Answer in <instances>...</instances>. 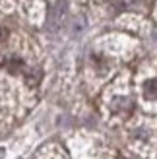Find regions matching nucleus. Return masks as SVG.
<instances>
[{"label": "nucleus", "instance_id": "obj_1", "mask_svg": "<svg viewBox=\"0 0 157 159\" xmlns=\"http://www.w3.org/2000/svg\"><path fill=\"white\" fill-rule=\"evenodd\" d=\"M144 95L147 99H157V80H150L144 85Z\"/></svg>", "mask_w": 157, "mask_h": 159}]
</instances>
